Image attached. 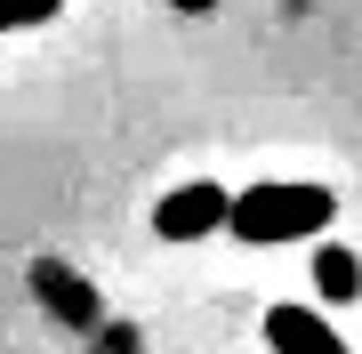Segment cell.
I'll list each match as a JSON object with an SVG mask.
<instances>
[{"mask_svg": "<svg viewBox=\"0 0 362 354\" xmlns=\"http://www.w3.org/2000/svg\"><path fill=\"white\" fill-rule=\"evenodd\" d=\"M338 218L330 185H250V194H226V234L242 242H306Z\"/></svg>", "mask_w": 362, "mask_h": 354, "instance_id": "obj_1", "label": "cell"}, {"mask_svg": "<svg viewBox=\"0 0 362 354\" xmlns=\"http://www.w3.org/2000/svg\"><path fill=\"white\" fill-rule=\"evenodd\" d=\"M153 234L161 242H202V234H226V185H177V194L153 210Z\"/></svg>", "mask_w": 362, "mask_h": 354, "instance_id": "obj_2", "label": "cell"}, {"mask_svg": "<svg viewBox=\"0 0 362 354\" xmlns=\"http://www.w3.org/2000/svg\"><path fill=\"white\" fill-rule=\"evenodd\" d=\"M266 346L274 354H354L314 306H266Z\"/></svg>", "mask_w": 362, "mask_h": 354, "instance_id": "obj_3", "label": "cell"}, {"mask_svg": "<svg viewBox=\"0 0 362 354\" xmlns=\"http://www.w3.org/2000/svg\"><path fill=\"white\" fill-rule=\"evenodd\" d=\"M169 8H185V16H202V8H218V0H169Z\"/></svg>", "mask_w": 362, "mask_h": 354, "instance_id": "obj_7", "label": "cell"}, {"mask_svg": "<svg viewBox=\"0 0 362 354\" xmlns=\"http://www.w3.org/2000/svg\"><path fill=\"white\" fill-rule=\"evenodd\" d=\"M354 274H362V266H354V249H346V242H322V249H314V282H322V298L346 306L354 290H362Z\"/></svg>", "mask_w": 362, "mask_h": 354, "instance_id": "obj_5", "label": "cell"}, {"mask_svg": "<svg viewBox=\"0 0 362 354\" xmlns=\"http://www.w3.org/2000/svg\"><path fill=\"white\" fill-rule=\"evenodd\" d=\"M65 0H0V33H25V25H57Z\"/></svg>", "mask_w": 362, "mask_h": 354, "instance_id": "obj_6", "label": "cell"}, {"mask_svg": "<svg viewBox=\"0 0 362 354\" xmlns=\"http://www.w3.org/2000/svg\"><path fill=\"white\" fill-rule=\"evenodd\" d=\"M40 290H49V306H57V314H73V322H97V290L81 282V274H65V266H40Z\"/></svg>", "mask_w": 362, "mask_h": 354, "instance_id": "obj_4", "label": "cell"}]
</instances>
